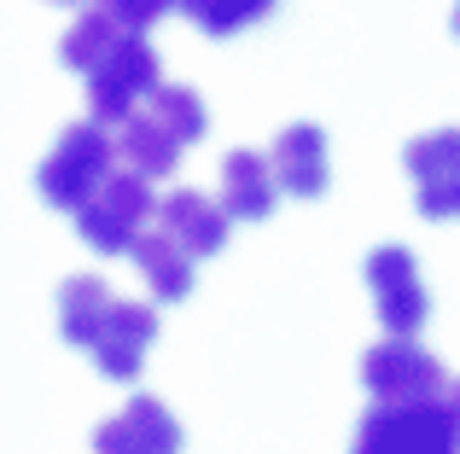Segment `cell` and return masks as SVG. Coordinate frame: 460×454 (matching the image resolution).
Masks as SVG:
<instances>
[{"mask_svg": "<svg viewBox=\"0 0 460 454\" xmlns=\"http://www.w3.org/2000/svg\"><path fill=\"white\" fill-rule=\"evenodd\" d=\"M157 227H164L169 239H175L187 257H216V250L227 245V227H234V216H227L216 198L192 193V187H181V193H169L164 205L152 210Z\"/></svg>", "mask_w": 460, "mask_h": 454, "instance_id": "cell-10", "label": "cell"}, {"mask_svg": "<svg viewBox=\"0 0 460 454\" xmlns=\"http://www.w3.org/2000/svg\"><path fill=\"white\" fill-rule=\"evenodd\" d=\"M140 105H146L157 123H164L169 135L181 140V146H192V140L210 135V111H204V100H199L192 88H181V82H157V88H152Z\"/></svg>", "mask_w": 460, "mask_h": 454, "instance_id": "cell-17", "label": "cell"}, {"mask_svg": "<svg viewBox=\"0 0 460 454\" xmlns=\"http://www.w3.org/2000/svg\"><path fill=\"white\" fill-rule=\"evenodd\" d=\"M157 344V315L146 303H123V297H111V309H105L100 332H93V367H100L105 379H117V385H135L140 367H146Z\"/></svg>", "mask_w": 460, "mask_h": 454, "instance_id": "cell-7", "label": "cell"}, {"mask_svg": "<svg viewBox=\"0 0 460 454\" xmlns=\"http://www.w3.org/2000/svg\"><path fill=\"white\" fill-rule=\"evenodd\" d=\"M402 170L414 175V187L460 175V128H431V135L408 140L402 146Z\"/></svg>", "mask_w": 460, "mask_h": 454, "instance_id": "cell-18", "label": "cell"}, {"mask_svg": "<svg viewBox=\"0 0 460 454\" xmlns=\"http://www.w3.org/2000/svg\"><path fill=\"white\" fill-rule=\"evenodd\" d=\"M274 198H280V187H274L269 158H257V152H227L222 158V198H216V205L234 222H262V216H274Z\"/></svg>", "mask_w": 460, "mask_h": 454, "instance_id": "cell-13", "label": "cell"}, {"mask_svg": "<svg viewBox=\"0 0 460 454\" xmlns=\"http://www.w3.org/2000/svg\"><path fill=\"white\" fill-rule=\"evenodd\" d=\"M58 6H70V0H58Z\"/></svg>", "mask_w": 460, "mask_h": 454, "instance_id": "cell-23", "label": "cell"}, {"mask_svg": "<svg viewBox=\"0 0 460 454\" xmlns=\"http://www.w3.org/2000/svg\"><path fill=\"white\" fill-rule=\"evenodd\" d=\"M100 6L111 12L123 30H140V35H146L152 23L164 18V12H175V0H100Z\"/></svg>", "mask_w": 460, "mask_h": 454, "instance_id": "cell-20", "label": "cell"}, {"mask_svg": "<svg viewBox=\"0 0 460 454\" xmlns=\"http://www.w3.org/2000/svg\"><path fill=\"white\" fill-rule=\"evenodd\" d=\"M443 402H449V414H455V449H460V385H443Z\"/></svg>", "mask_w": 460, "mask_h": 454, "instance_id": "cell-21", "label": "cell"}, {"mask_svg": "<svg viewBox=\"0 0 460 454\" xmlns=\"http://www.w3.org/2000/svg\"><path fill=\"white\" fill-rule=\"evenodd\" d=\"M420 216L426 222H460V175L420 187Z\"/></svg>", "mask_w": 460, "mask_h": 454, "instance_id": "cell-19", "label": "cell"}, {"mask_svg": "<svg viewBox=\"0 0 460 454\" xmlns=\"http://www.w3.org/2000/svg\"><path fill=\"white\" fill-rule=\"evenodd\" d=\"M93 449L100 454H175L181 449V425L164 402L152 397H135L117 420H105L93 432Z\"/></svg>", "mask_w": 460, "mask_h": 454, "instance_id": "cell-9", "label": "cell"}, {"mask_svg": "<svg viewBox=\"0 0 460 454\" xmlns=\"http://www.w3.org/2000/svg\"><path fill=\"white\" fill-rule=\"evenodd\" d=\"M361 385H367L373 402H396V397H438L443 385H449V373H443V362L431 350H420L414 338H396L379 344V350L361 355Z\"/></svg>", "mask_w": 460, "mask_h": 454, "instance_id": "cell-6", "label": "cell"}, {"mask_svg": "<svg viewBox=\"0 0 460 454\" xmlns=\"http://www.w3.org/2000/svg\"><path fill=\"white\" fill-rule=\"evenodd\" d=\"M455 35H460V6H455Z\"/></svg>", "mask_w": 460, "mask_h": 454, "instance_id": "cell-22", "label": "cell"}, {"mask_svg": "<svg viewBox=\"0 0 460 454\" xmlns=\"http://www.w3.org/2000/svg\"><path fill=\"white\" fill-rule=\"evenodd\" d=\"M111 170H117V152H111L105 123H70L58 135V146L47 152V163L35 170V187H41V198L53 210H76Z\"/></svg>", "mask_w": 460, "mask_h": 454, "instance_id": "cell-3", "label": "cell"}, {"mask_svg": "<svg viewBox=\"0 0 460 454\" xmlns=\"http://www.w3.org/2000/svg\"><path fill=\"white\" fill-rule=\"evenodd\" d=\"M274 187L292 198H321L326 187H332V163H326V135L314 123H292L280 128V140H274Z\"/></svg>", "mask_w": 460, "mask_h": 454, "instance_id": "cell-8", "label": "cell"}, {"mask_svg": "<svg viewBox=\"0 0 460 454\" xmlns=\"http://www.w3.org/2000/svg\"><path fill=\"white\" fill-rule=\"evenodd\" d=\"M105 309H111V285H105L100 274H76V280L58 285V332H65V344L88 350L100 320H105Z\"/></svg>", "mask_w": 460, "mask_h": 454, "instance_id": "cell-14", "label": "cell"}, {"mask_svg": "<svg viewBox=\"0 0 460 454\" xmlns=\"http://www.w3.org/2000/svg\"><path fill=\"white\" fill-rule=\"evenodd\" d=\"M274 6L280 0H175V12L192 23V30L216 35V41H227V35L251 30V23L274 18Z\"/></svg>", "mask_w": 460, "mask_h": 454, "instance_id": "cell-16", "label": "cell"}, {"mask_svg": "<svg viewBox=\"0 0 460 454\" xmlns=\"http://www.w3.org/2000/svg\"><path fill=\"white\" fill-rule=\"evenodd\" d=\"M111 152H117V163H123V170L146 175V181H169V175L181 170V152H187V146H181V140L157 123L146 105H135V111L117 123Z\"/></svg>", "mask_w": 460, "mask_h": 454, "instance_id": "cell-11", "label": "cell"}, {"mask_svg": "<svg viewBox=\"0 0 460 454\" xmlns=\"http://www.w3.org/2000/svg\"><path fill=\"white\" fill-rule=\"evenodd\" d=\"M367 285H373V309H379L385 332H396V338H414V332L431 320V292H426V280H420L414 250L379 245V250L367 257Z\"/></svg>", "mask_w": 460, "mask_h": 454, "instance_id": "cell-5", "label": "cell"}, {"mask_svg": "<svg viewBox=\"0 0 460 454\" xmlns=\"http://www.w3.org/2000/svg\"><path fill=\"white\" fill-rule=\"evenodd\" d=\"M123 257L135 262V274L152 285L157 303H181V297L192 292V257H187V250H181V245H175V239H169L157 222H146L135 239H128Z\"/></svg>", "mask_w": 460, "mask_h": 454, "instance_id": "cell-12", "label": "cell"}, {"mask_svg": "<svg viewBox=\"0 0 460 454\" xmlns=\"http://www.w3.org/2000/svg\"><path fill=\"white\" fill-rule=\"evenodd\" d=\"M356 449L361 454H449L455 449V414L438 397H396V402H373L356 425Z\"/></svg>", "mask_w": 460, "mask_h": 454, "instance_id": "cell-1", "label": "cell"}, {"mask_svg": "<svg viewBox=\"0 0 460 454\" xmlns=\"http://www.w3.org/2000/svg\"><path fill=\"white\" fill-rule=\"evenodd\" d=\"M152 88H157V53L140 30H128L123 41L88 70V117L105 123V128H117Z\"/></svg>", "mask_w": 460, "mask_h": 454, "instance_id": "cell-4", "label": "cell"}, {"mask_svg": "<svg viewBox=\"0 0 460 454\" xmlns=\"http://www.w3.org/2000/svg\"><path fill=\"white\" fill-rule=\"evenodd\" d=\"M152 210H157L152 205V181L117 163V170L105 175V181L93 187L70 216H76V233H82V245H88V250H100V257H123L128 239L152 222Z\"/></svg>", "mask_w": 460, "mask_h": 454, "instance_id": "cell-2", "label": "cell"}, {"mask_svg": "<svg viewBox=\"0 0 460 454\" xmlns=\"http://www.w3.org/2000/svg\"><path fill=\"white\" fill-rule=\"evenodd\" d=\"M123 35H128V30L111 18V12L93 6V12H82V18L65 30V41H58V58H65V70H82V76H88V70L100 65V58L111 53Z\"/></svg>", "mask_w": 460, "mask_h": 454, "instance_id": "cell-15", "label": "cell"}]
</instances>
